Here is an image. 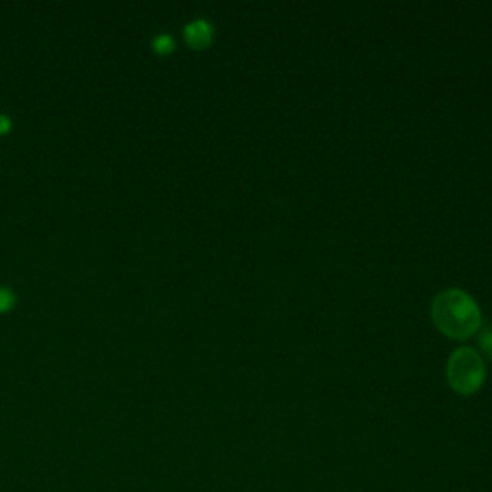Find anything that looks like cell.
<instances>
[{
	"label": "cell",
	"mask_w": 492,
	"mask_h": 492,
	"mask_svg": "<svg viewBox=\"0 0 492 492\" xmlns=\"http://www.w3.org/2000/svg\"><path fill=\"white\" fill-rule=\"evenodd\" d=\"M433 322L452 339H467L479 329L481 309L473 298L461 289H446L433 300Z\"/></svg>",
	"instance_id": "1"
},
{
	"label": "cell",
	"mask_w": 492,
	"mask_h": 492,
	"mask_svg": "<svg viewBox=\"0 0 492 492\" xmlns=\"http://www.w3.org/2000/svg\"><path fill=\"white\" fill-rule=\"evenodd\" d=\"M450 386L460 394H473L485 381V362L475 348L461 347L452 352L446 366Z\"/></svg>",
	"instance_id": "2"
},
{
	"label": "cell",
	"mask_w": 492,
	"mask_h": 492,
	"mask_svg": "<svg viewBox=\"0 0 492 492\" xmlns=\"http://www.w3.org/2000/svg\"><path fill=\"white\" fill-rule=\"evenodd\" d=\"M185 39L193 48H204L214 39V27L206 19L198 18L185 27Z\"/></svg>",
	"instance_id": "3"
},
{
	"label": "cell",
	"mask_w": 492,
	"mask_h": 492,
	"mask_svg": "<svg viewBox=\"0 0 492 492\" xmlns=\"http://www.w3.org/2000/svg\"><path fill=\"white\" fill-rule=\"evenodd\" d=\"M154 51L160 52V54H168V52L173 51V39L170 37V35H165V33H162V35H158V37L154 39Z\"/></svg>",
	"instance_id": "4"
},
{
	"label": "cell",
	"mask_w": 492,
	"mask_h": 492,
	"mask_svg": "<svg viewBox=\"0 0 492 492\" xmlns=\"http://www.w3.org/2000/svg\"><path fill=\"white\" fill-rule=\"evenodd\" d=\"M479 344H481V348L485 350L486 356H488V358L492 360V323L483 329V333H481V339H479Z\"/></svg>",
	"instance_id": "5"
},
{
	"label": "cell",
	"mask_w": 492,
	"mask_h": 492,
	"mask_svg": "<svg viewBox=\"0 0 492 492\" xmlns=\"http://www.w3.org/2000/svg\"><path fill=\"white\" fill-rule=\"evenodd\" d=\"M16 302V294L10 289H0V312H8Z\"/></svg>",
	"instance_id": "6"
},
{
	"label": "cell",
	"mask_w": 492,
	"mask_h": 492,
	"mask_svg": "<svg viewBox=\"0 0 492 492\" xmlns=\"http://www.w3.org/2000/svg\"><path fill=\"white\" fill-rule=\"evenodd\" d=\"M10 127H12L10 120H8L4 114H0V135H4V133L10 131Z\"/></svg>",
	"instance_id": "7"
}]
</instances>
